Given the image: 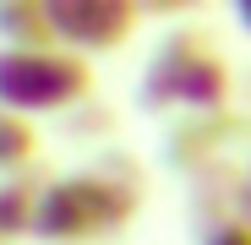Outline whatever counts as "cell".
Listing matches in <instances>:
<instances>
[{
  "label": "cell",
  "mask_w": 251,
  "mask_h": 245,
  "mask_svg": "<svg viewBox=\"0 0 251 245\" xmlns=\"http://www.w3.org/2000/svg\"><path fill=\"white\" fill-rule=\"evenodd\" d=\"M142 158L115 153L93 169H71L55 175L38 191V218H33V240L38 245H99L131 229V218L142 213Z\"/></svg>",
  "instance_id": "obj_1"
},
{
  "label": "cell",
  "mask_w": 251,
  "mask_h": 245,
  "mask_svg": "<svg viewBox=\"0 0 251 245\" xmlns=\"http://www.w3.org/2000/svg\"><path fill=\"white\" fill-rule=\"evenodd\" d=\"M235 98V71L197 27H170L137 76L142 114H224Z\"/></svg>",
  "instance_id": "obj_2"
},
{
  "label": "cell",
  "mask_w": 251,
  "mask_h": 245,
  "mask_svg": "<svg viewBox=\"0 0 251 245\" xmlns=\"http://www.w3.org/2000/svg\"><path fill=\"white\" fill-rule=\"evenodd\" d=\"M93 93V66L71 49H0V109L22 120L33 114H71Z\"/></svg>",
  "instance_id": "obj_3"
},
{
  "label": "cell",
  "mask_w": 251,
  "mask_h": 245,
  "mask_svg": "<svg viewBox=\"0 0 251 245\" xmlns=\"http://www.w3.org/2000/svg\"><path fill=\"white\" fill-rule=\"evenodd\" d=\"M251 136V114L240 109H224V114H180L170 120V131H164L158 142V163L170 175H207V169H219V163H229V153Z\"/></svg>",
  "instance_id": "obj_4"
},
{
  "label": "cell",
  "mask_w": 251,
  "mask_h": 245,
  "mask_svg": "<svg viewBox=\"0 0 251 245\" xmlns=\"http://www.w3.org/2000/svg\"><path fill=\"white\" fill-rule=\"evenodd\" d=\"M137 22H142V6H131V0H50L55 44L82 55V60L126 49Z\"/></svg>",
  "instance_id": "obj_5"
},
{
  "label": "cell",
  "mask_w": 251,
  "mask_h": 245,
  "mask_svg": "<svg viewBox=\"0 0 251 245\" xmlns=\"http://www.w3.org/2000/svg\"><path fill=\"white\" fill-rule=\"evenodd\" d=\"M0 49H55L50 0H0Z\"/></svg>",
  "instance_id": "obj_6"
},
{
  "label": "cell",
  "mask_w": 251,
  "mask_h": 245,
  "mask_svg": "<svg viewBox=\"0 0 251 245\" xmlns=\"http://www.w3.org/2000/svg\"><path fill=\"white\" fill-rule=\"evenodd\" d=\"M38 191H44V180H38V175H11V180H0V240H6V245L33 240Z\"/></svg>",
  "instance_id": "obj_7"
},
{
  "label": "cell",
  "mask_w": 251,
  "mask_h": 245,
  "mask_svg": "<svg viewBox=\"0 0 251 245\" xmlns=\"http://www.w3.org/2000/svg\"><path fill=\"white\" fill-rule=\"evenodd\" d=\"M33 158H38V131H33V120H22V114H11V109H0V180L27 175Z\"/></svg>",
  "instance_id": "obj_8"
},
{
  "label": "cell",
  "mask_w": 251,
  "mask_h": 245,
  "mask_svg": "<svg viewBox=\"0 0 251 245\" xmlns=\"http://www.w3.org/2000/svg\"><path fill=\"white\" fill-rule=\"evenodd\" d=\"M66 131H71V136H82V142H88V136H104V131H115V109H109L104 98H88L82 109H71V114H66Z\"/></svg>",
  "instance_id": "obj_9"
},
{
  "label": "cell",
  "mask_w": 251,
  "mask_h": 245,
  "mask_svg": "<svg viewBox=\"0 0 251 245\" xmlns=\"http://www.w3.org/2000/svg\"><path fill=\"white\" fill-rule=\"evenodd\" d=\"M240 223H251V158H246V180H240Z\"/></svg>",
  "instance_id": "obj_10"
},
{
  "label": "cell",
  "mask_w": 251,
  "mask_h": 245,
  "mask_svg": "<svg viewBox=\"0 0 251 245\" xmlns=\"http://www.w3.org/2000/svg\"><path fill=\"white\" fill-rule=\"evenodd\" d=\"M235 22H240V27L251 33V0H240V6H235Z\"/></svg>",
  "instance_id": "obj_11"
}]
</instances>
